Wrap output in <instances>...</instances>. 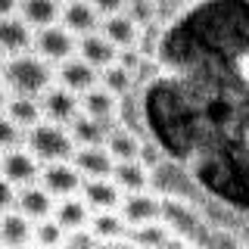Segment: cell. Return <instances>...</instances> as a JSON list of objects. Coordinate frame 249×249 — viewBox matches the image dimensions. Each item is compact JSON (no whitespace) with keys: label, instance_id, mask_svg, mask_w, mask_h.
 Listing matches in <instances>:
<instances>
[{"label":"cell","instance_id":"6da1fadb","mask_svg":"<svg viewBox=\"0 0 249 249\" xmlns=\"http://www.w3.org/2000/svg\"><path fill=\"white\" fill-rule=\"evenodd\" d=\"M3 81L10 84L13 93H31V97H41V93L53 84V62L44 59L41 53H16V56H6V66H3Z\"/></svg>","mask_w":249,"mask_h":249},{"label":"cell","instance_id":"7a4b0ae2","mask_svg":"<svg viewBox=\"0 0 249 249\" xmlns=\"http://www.w3.org/2000/svg\"><path fill=\"white\" fill-rule=\"evenodd\" d=\"M25 143L41 162L72 159L75 146H78L72 131H69V124H59V122H50V119H41L35 128H28L25 131Z\"/></svg>","mask_w":249,"mask_h":249},{"label":"cell","instance_id":"3957f363","mask_svg":"<svg viewBox=\"0 0 249 249\" xmlns=\"http://www.w3.org/2000/svg\"><path fill=\"white\" fill-rule=\"evenodd\" d=\"M35 53H41L44 59L50 62H66L69 56L78 53V35L69 31L62 22H53V25L35 28Z\"/></svg>","mask_w":249,"mask_h":249},{"label":"cell","instance_id":"277c9868","mask_svg":"<svg viewBox=\"0 0 249 249\" xmlns=\"http://www.w3.org/2000/svg\"><path fill=\"white\" fill-rule=\"evenodd\" d=\"M0 175L10 178L16 187L35 184V181H41V159L31 150H22V143H19L13 150L0 153Z\"/></svg>","mask_w":249,"mask_h":249},{"label":"cell","instance_id":"5b68a950","mask_svg":"<svg viewBox=\"0 0 249 249\" xmlns=\"http://www.w3.org/2000/svg\"><path fill=\"white\" fill-rule=\"evenodd\" d=\"M41 184H44L56 199H62V196H72V193L81 190L84 175L78 171L75 162H69V159L44 162V168H41Z\"/></svg>","mask_w":249,"mask_h":249},{"label":"cell","instance_id":"8992f818","mask_svg":"<svg viewBox=\"0 0 249 249\" xmlns=\"http://www.w3.org/2000/svg\"><path fill=\"white\" fill-rule=\"evenodd\" d=\"M41 109H44V119L69 124L81 112V97H78L75 90L62 88V84H50V88L41 93Z\"/></svg>","mask_w":249,"mask_h":249},{"label":"cell","instance_id":"52a82bcc","mask_svg":"<svg viewBox=\"0 0 249 249\" xmlns=\"http://www.w3.org/2000/svg\"><path fill=\"white\" fill-rule=\"evenodd\" d=\"M119 212L124 215L128 228L131 224H143V221H156V218H162V199L146 190H131L122 196Z\"/></svg>","mask_w":249,"mask_h":249},{"label":"cell","instance_id":"ba28073f","mask_svg":"<svg viewBox=\"0 0 249 249\" xmlns=\"http://www.w3.org/2000/svg\"><path fill=\"white\" fill-rule=\"evenodd\" d=\"M35 47V31L22 16H3L0 19V50L6 56H16V53H25Z\"/></svg>","mask_w":249,"mask_h":249},{"label":"cell","instance_id":"9c48e42d","mask_svg":"<svg viewBox=\"0 0 249 249\" xmlns=\"http://www.w3.org/2000/svg\"><path fill=\"white\" fill-rule=\"evenodd\" d=\"M56 81L62 84V88L81 93V90H88V88H93V84L100 81V72H97V66L88 62L84 56H69L66 62H59Z\"/></svg>","mask_w":249,"mask_h":249},{"label":"cell","instance_id":"30bf717a","mask_svg":"<svg viewBox=\"0 0 249 249\" xmlns=\"http://www.w3.org/2000/svg\"><path fill=\"white\" fill-rule=\"evenodd\" d=\"M72 162L78 165L84 178H112L115 159L106 150V143H93V146H75Z\"/></svg>","mask_w":249,"mask_h":249},{"label":"cell","instance_id":"8fae6325","mask_svg":"<svg viewBox=\"0 0 249 249\" xmlns=\"http://www.w3.org/2000/svg\"><path fill=\"white\" fill-rule=\"evenodd\" d=\"M100 16H103V13H100L90 0H66V3H62L59 22L81 37V35H90V31L100 28Z\"/></svg>","mask_w":249,"mask_h":249},{"label":"cell","instance_id":"7c38bea8","mask_svg":"<svg viewBox=\"0 0 249 249\" xmlns=\"http://www.w3.org/2000/svg\"><path fill=\"white\" fill-rule=\"evenodd\" d=\"M81 196L88 199V206L93 212H103V209H119L124 190L112 178H84L81 184Z\"/></svg>","mask_w":249,"mask_h":249},{"label":"cell","instance_id":"4fadbf2b","mask_svg":"<svg viewBox=\"0 0 249 249\" xmlns=\"http://www.w3.org/2000/svg\"><path fill=\"white\" fill-rule=\"evenodd\" d=\"M119 106H122L119 93H112L103 84H93V88L81 90V112L84 115H93L100 122H112V119H119Z\"/></svg>","mask_w":249,"mask_h":249},{"label":"cell","instance_id":"5bb4252c","mask_svg":"<svg viewBox=\"0 0 249 249\" xmlns=\"http://www.w3.org/2000/svg\"><path fill=\"white\" fill-rule=\"evenodd\" d=\"M53 206H56V196L44 184H25L19 190V196H16V209L25 212L31 221H41V218L53 215Z\"/></svg>","mask_w":249,"mask_h":249},{"label":"cell","instance_id":"9a60e30c","mask_svg":"<svg viewBox=\"0 0 249 249\" xmlns=\"http://www.w3.org/2000/svg\"><path fill=\"white\" fill-rule=\"evenodd\" d=\"M100 28H103V35L112 41L115 47H134L140 41V22L131 16L128 10H122V13H109L103 22H100Z\"/></svg>","mask_w":249,"mask_h":249},{"label":"cell","instance_id":"2e32d148","mask_svg":"<svg viewBox=\"0 0 249 249\" xmlns=\"http://www.w3.org/2000/svg\"><path fill=\"white\" fill-rule=\"evenodd\" d=\"M78 56L93 62L97 69H103L119 59V47L109 41L103 31H90V35H81V41H78Z\"/></svg>","mask_w":249,"mask_h":249},{"label":"cell","instance_id":"e0dca14e","mask_svg":"<svg viewBox=\"0 0 249 249\" xmlns=\"http://www.w3.org/2000/svg\"><path fill=\"white\" fill-rule=\"evenodd\" d=\"M31 233H35V221H31L25 212H19V209L0 212V243L3 246L31 243Z\"/></svg>","mask_w":249,"mask_h":249},{"label":"cell","instance_id":"ac0fdd59","mask_svg":"<svg viewBox=\"0 0 249 249\" xmlns=\"http://www.w3.org/2000/svg\"><path fill=\"white\" fill-rule=\"evenodd\" d=\"M10 119L19 124L22 131L35 128L37 122L44 119V109H41V97H31V93H10L6 100V109H3Z\"/></svg>","mask_w":249,"mask_h":249},{"label":"cell","instance_id":"d6986e66","mask_svg":"<svg viewBox=\"0 0 249 249\" xmlns=\"http://www.w3.org/2000/svg\"><path fill=\"white\" fill-rule=\"evenodd\" d=\"M53 218L62 224L66 231H75V228H84L90 224V206L84 196H62L56 206H53Z\"/></svg>","mask_w":249,"mask_h":249},{"label":"cell","instance_id":"ffe728a7","mask_svg":"<svg viewBox=\"0 0 249 249\" xmlns=\"http://www.w3.org/2000/svg\"><path fill=\"white\" fill-rule=\"evenodd\" d=\"M19 16L31 28L53 25L62 16V0H19Z\"/></svg>","mask_w":249,"mask_h":249},{"label":"cell","instance_id":"44dd1931","mask_svg":"<svg viewBox=\"0 0 249 249\" xmlns=\"http://www.w3.org/2000/svg\"><path fill=\"white\" fill-rule=\"evenodd\" d=\"M128 243H137V246H165V243H175V233L162 218L156 221H143V224H131L128 228Z\"/></svg>","mask_w":249,"mask_h":249},{"label":"cell","instance_id":"7402d4cb","mask_svg":"<svg viewBox=\"0 0 249 249\" xmlns=\"http://www.w3.org/2000/svg\"><path fill=\"white\" fill-rule=\"evenodd\" d=\"M90 231L97 233L100 243H115V240H124L128 237V221L119 209H103L90 218Z\"/></svg>","mask_w":249,"mask_h":249},{"label":"cell","instance_id":"603a6c76","mask_svg":"<svg viewBox=\"0 0 249 249\" xmlns=\"http://www.w3.org/2000/svg\"><path fill=\"white\" fill-rule=\"evenodd\" d=\"M109 128H112L109 122H100V119H93V115H84V112H78L75 119L69 122V131H72V137H75V143H78V146L106 143Z\"/></svg>","mask_w":249,"mask_h":249},{"label":"cell","instance_id":"cb8c5ba5","mask_svg":"<svg viewBox=\"0 0 249 249\" xmlns=\"http://www.w3.org/2000/svg\"><path fill=\"white\" fill-rule=\"evenodd\" d=\"M112 181L119 184L124 193L146 190V184H150V168L140 159H122V162H115V168H112Z\"/></svg>","mask_w":249,"mask_h":249},{"label":"cell","instance_id":"d4e9b609","mask_svg":"<svg viewBox=\"0 0 249 249\" xmlns=\"http://www.w3.org/2000/svg\"><path fill=\"white\" fill-rule=\"evenodd\" d=\"M106 150L112 153L115 162L122 159H137L140 156V140L131 128H109L106 134Z\"/></svg>","mask_w":249,"mask_h":249},{"label":"cell","instance_id":"484cf974","mask_svg":"<svg viewBox=\"0 0 249 249\" xmlns=\"http://www.w3.org/2000/svg\"><path fill=\"white\" fill-rule=\"evenodd\" d=\"M100 84L109 88L112 93H119V97H124V93L131 90V84H134V72L115 59V62H109V66H103V72H100Z\"/></svg>","mask_w":249,"mask_h":249},{"label":"cell","instance_id":"4316f807","mask_svg":"<svg viewBox=\"0 0 249 249\" xmlns=\"http://www.w3.org/2000/svg\"><path fill=\"white\" fill-rule=\"evenodd\" d=\"M31 243H37V246H59V243H66V228H62L53 215H47V218H41V221H35Z\"/></svg>","mask_w":249,"mask_h":249},{"label":"cell","instance_id":"83f0119b","mask_svg":"<svg viewBox=\"0 0 249 249\" xmlns=\"http://www.w3.org/2000/svg\"><path fill=\"white\" fill-rule=\"evenodd\" d=\"M22 140H25V131H22L6 112H0V153H3V150H13V146H19Z\"/></svg>","mask_w":249,"mask_h":249},{"label":"cell","instance_id":"f1b7e54d","mask_svg":"<svg viewBox=\"0 0 249 249\" xmlns=\"http://www.w3.org/2000/svg\"><path fill=\"white\" fill-rule=\"evenodd\" d=\"M16 196H19L16 184L10 181V178L0 175V212H10V209H16Z\"/></svg>","mask_w":249,"mask_h":249},{"label":"cell","instance_id":"f546056e","mask_svg":"<svg viewBox=\"0 0 249 249\" xmlns=\"http://www.w3.org/2000/svg\"><path fill=\"white\" fill-rule=\"evenodd\" d=\"M140 162H143L146 168H156L162 162V153H159V146L156 143H150V140H146V143H140V156H137Z\"/></svg>","mask_w":249,"mask_h":249},{"label":"cell","instance_id":"4dcf8cb0","mask_svg":"<svg viewBox=\"0 0 249 249\" xmlns=\"http://www.w3.org/2000/svg\"><path fill=\"white\" fill-rule=\"evenodd\" d=\"M93 6H97L103 16H109V13H122L124 6H128V0H90Z\"/></svg>","mask_w":249,"mask_h":249},{"label":"cell","instance_id":"1f68e13d","mask_svg":"<svg viewBox=\"0 0 249 249\" xmlns=\"http://www.w3.org/2000/svg\"><path fill=\"white\" fill-rule=\"evenodd\" d=\"M237 72H240V78L249 84V53H243V56L237 59Z\"/></svg>","mask_w":249,"mask_h":249},{"label":"cell","instance_id":"d6a6232c","mask_svg":"<svg viewBox=\"0 0 249 249\" xmlns=\"http://www.w3.org/2000/svg\"><path fill=\"white\" fill-rule=\"evenodd\" d=\"M16 10H19V0H0V19H3V16H13Z\"/></svg>","mask_w":249,"mask_h":249},{"label":"cell","instance_id":"836d02e7","mask_svg":"<svg viewBox=\"0 0 249 249\" xmlns=\"http://www.w3.org/2000/svg\"><path fill=\"white\" fill-rule=\"evenodd\" d=\"M10 84H6L3 81V75H0V112H3V109H6V100H10Z\"/></svg>","mask_w":249,"mask_h":249},{"label":"cell","instance_id":"e575fe53","mask_svg":"<svg viewBox=\"0 0 249 249\" xmlns=\"http://www.w3.org/2000/svg\"><path fill=\"white\" fill-rule=\"evenodd\" d=\"M3 66H6V53L0 50V72H3Z\"/></svg>","mask_w":249,"mask_h":249},{"label":"cell","instance_id":"d590c367","mask_svg":"<svg viewBox=\"0 0 249 249\" xmlns=\"http://www.w3.org/2000/svg\"><path fill=\"white\" fill-rule=\"evenodd\" d=\"M246 143H249V134H246Z\"/></svg>","mask_w":249,"mask_h":249},{"label":"cell","instance_id":"8d00e7d4","mask_svg":"<svg viewBox=\"0 0 249 249\" xmlns=\"http://www.w3.org/2000/svg\"><path fill=\"white\" fill-rule=\"evenodd\" d=\"M62 3H66V0H62Z\"/></svg>","mask_w":249,"mask_h":249}]
</instances>
